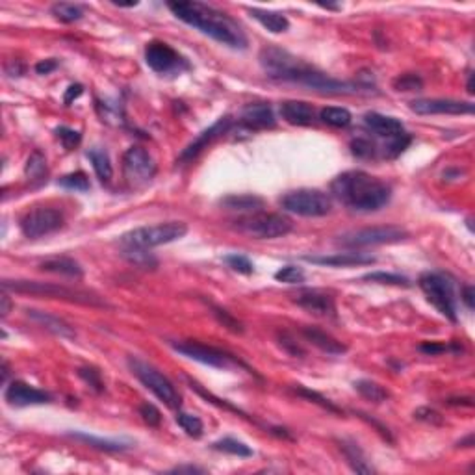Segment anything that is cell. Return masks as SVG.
Here are the masks:
<instances>
[{"label":"cell","mask_w":475,"mask_h":475,"mask_svg":"<svg viewBox=\"0 0 475 475\" xmlns=\"http://www.w3.org/2000/svg\"><path fill=\"white\" fill-rule=\"evenodd\" d=\"M279 340H281V347H284V351H286V353H290L292 356H299V359H301V356H304L303 347H301V345H299L292 336H288V334H281V336H279Z\"/></svg>","instance_id":"49"},{"label":"cell","mask_w":475,"mask_h":475,"mask_svg":"<svg viewBox=\"0 0 475 475\" xmlns=\"http://www.w3.org/2000/svg\"><path fill=\"white\" fill-rule=\"evenodd\" d=\"M394 87L397 92H420L424 87V80L418 75L406 73V75H401L395 78Z\"/></svg>","instance_id":"42"},{"label":"cell","mask_w":475,"mask_h":475,"mask_svg":"<svg viewBox=\"0 0 475 475\" xmlns=\"http://www.w3.org/2000/svg\"><path fill=\"white\" fill-rule=\"evenodd\" d=\"M188 232V227L182 221H166V223L149 225L139 229L128 230L121 236V243L134 249H153V247L167 245L180 240Z\"/></svg>","instance_id":"4"},{"label":"cell","mask_w":475,"mask_h":475,"mask_svg":"<svg viewBox=\"0 0 475 475\" xmlns=\"http://www.w3.org/2000/svg\"><path fill=\"white\" fill-rule=\"evenodd\" d=\"M458 446H463V447H472L474 446V435H469L466 440H463V442H458Z\"/></svg>","instance_id":"57"},{"label":"cell","mask_w":475,"mask_h":475,"mask_svg":"<svg viewBox=\"0 0 475 475\" xmlns=\"http://www.w3.org/2000/svg\"><path fill=\"white\" fill-rule=\"evenodd\" d=\"M71 438H75L78 442H84L87 446L95 447V449H101V451H126L130 449L132 442H123V440H110V438H98L95 435H87V433H80V431H75V433H69Z\"/></svg>","instance_id":"27"},{"label":"cell","mask_w":475,"mask_h":475,"mask_svg":"<svg viewBox=\"0 0 475 475\" xmlns=\"http://www.w3.org/2000/svg\"><path fill=\"white\" fill-rule=\"evenodd\" d=\"M420 349L427 353V355H438V353H444V351L451 349L449 345L446 344H433V342H427V344L420 345Z\"/></svg>","instance_id":"50"},{"label":"cell","mask_w":475,"mask_h":475,"mask_svg":"<svg viewBox=\"0 0 475 475\" xmlns=\"http://www.w3.org/2000/svg\"><path fill=\"white\" fill-rule=\"evenodd\" d=\"M221 207L230 212L243 214V216H251V214L262 212L264 199L258 195L243 193V195H229L221 199Z\"/></svg>","instance_id":"22"},{"label":"cell","mask_w":475,"mask_h":475,"mask_svg":"<svg viewBox=\"0 0 475 475\" xmlns=\"http://www.w3.org/2000/svg\"><path fill=\"white\" fill-rule=\"evenodd\" d=\"M84 93V87L80 86V84H73V86L67 87V92H65V95H63V103L65 104H71L75 98H78Z\"/></svg>","instance_id":"51"},{"label":"cell","mask_w":475,"mask_h":475,"mask_svg":"<svg viewBox=\"0 0 475 475\" xmlns=\"http://www.w3.org/2000/svg\"><path fill=\"white\" fill-rule=\"evenodd\" d=\"M447 405L472 406V405H474V401H472V397H463V399H447Z\"/></svg>","instance_id":"56"},{"label":"cell","mask_w":475,"mask_h":475,"mask_svg":"<svg viewBox=\"0 0 475 475\" xmlns=\"http://www.w3.org/2000/svg\"><path fill=\"white\" fill-rule=\"evenodd\" d=\"M232 123H234V119L230 117V115H225V117H221V119H218L216 123H214L210 128H207L205 132H200L199 136L191 141V144L186 147V149L180 153V156H178V160L180 164H186V162H191L195 160L197 156L202 153V150L207 149L208 145H212L214 141L218 138H221L223 134H227V132L230 130V126H232Z\"/></svg>","instance_id":"15"},{"label":"cell","mask_w":475,"mask_h":475,"mask_svg":"<svg viewBox=\"0 0 475 475\" xmlns=\"http://www.w3.org/2000/svg\"><path fill=\"white\" fill-rule=\"evenodd\" d=\"M51 13L58 19V21H62V23L67 24L76 23V21H80V19L84 17V10H82V6H78V4H71V2H58V4H54V6L51 8Z\"/></svg>","instance_id":"32"},{"label":"cell","mask_w":475,"mask_h":475,"mask_svg":"<svg viewBox=\"0 0 475 475\" xmlns=\"http://www.w3.org/2000/svg\"><path fill=\"white\" fill-rule=\"evenodd\" d=\"M331 193L353 212H377L392 199L390 184L366 171H345L331 184Z\"/></svg>","instance_id":"2"},{"label":"cell","mask_w":475,"mask_h":475,"mask_svg":"<svg viewBox=\"0 0 475 475\" xmlns=\"http://www.w3.org/2000/svg\"><path fill=\"white\" fill-rule=\"evenodd\" d=\"M26 175L34 180H46V160L45 156L41 155L40 150H35L34 155L30 156L26 162Z\"/></svg>","instance_id":"36"},{"label":"cell","mask_w":475,"mask_h":475,"mask_svg":"<svg viewBox=\"0 0 475 475\" xmlns=\"http://www.w3.org/2000/svg\"><path fill=\"white\" fill-rule=\"evenodd\" d=\"M295 394L297 395H301V397H306V399H310V401H314V403H318L320 406H323V408H327L329 413H334V414H340L342 411L338 408V406H334L331 403V401L327 399V397H323V395H320L318 392H312V390H309V388H303V386H297L295 388Z\"/></svg>","instance_id":"43"},{"label":"cell","mask_w":475,"mask_h":475,"mask_svg":"<svg viewBox=\"0 0 475 475\" xmlns=\"http://www.w3.org/2000/svg\"><path fill=\"white\" fill-rule=\"evenodd\" d=\"M281 207L290 214L301 218H323L332 210L331 195L321 189H295L281 199Z\"/></svg>","instance_id":"7"},{"label":"cell","mask_w":475,"mask_h":475,"mask_svg":"<svg viewBox=\"0 0 475 475\" xmlns=\"http://www.w3.org/2000/svg\"><path fill=\"white\" fill-rule=\"evenodd\" d=\"M364 125L377 134L381 138H394V136H399L405 132V126L399 119L395 117H390V115L377 114V112H368L364 115Z\"/></svg>","instance_id":"20"},{"label":"cell","mask_w":475,"mask_h":475,"mask_svg":"<svg viewBox=\"0 0 475 475\" xmlns=\"http://www.w3.org/2000/svg\"><path fill=\"white\" fill-rule=\"evenodd\" d=\"M177 424L182 427V431L191 438H200L202 433H205V424L199 416L195 414H188V413H178L177 414Z\"/></svg>","instance_id":"34"},{"label":"cell","mask_w":475,"mask_h":475,"mask_svg":"<svg viewBox=\"0 0 475 475\" xmlns=\"http://www.w3.org/2000/svg\"><path fill=\"white\" fill-rule=\"evenodd\" d=\"M139 416L144 418V422L149 427H158L162 424L160 411L153 403H144V405L139 406Z\"/></svg>","instance_id":"47"},{"label":"cell","mask_w":475,"mask_h":475,"mask_svg":"<svg viewBox=\"0 0 475 475\" xmlns=\"http://www.w3.org/2000/svg\"><path fill=\"white\" fill-rule=\"evenodd\" d=\"M355 390L359 394L368 401H373V403H383L390 397V392L384 386H381L375 381H370V379H361L355 383Z\"/></svg>","instance_id":"30"},{"label":"cell","mask_w":475,"mask_h":475,"mask_svg":"<svg viewBox=\"0 0 475 475\" xmlns=\"http://www.w3.org/2000/svg\"><path fill=\"white\" fill-rule=\"evenodd\" d=\"M408 232L397 225H386V227H368V229L351 230L347 234L340 236V243L351 249H361L370 245H384V243H397L406 240Z\"/></svg>","instance_id":"10"},{"label":"cell","mask_w":475,"mask_h":475,"mask_svg":"<svg viewBox=\"0 0 475 475\" xmlns=\"http://www.w3.org/2000/svg\"><path fill=\"white\" fill-rule=\"evenodd\" d=\"M123 173H125L126 182L134 188H141L149 184L156 175V164L149 150L134 145L126 150L123 156Z\"/></svg>","instance_id":"12"},{"label":"cell","mask_w":475,"mask_h":475,"mask_svg":"<svg viewBox=\"0 0 475 475\" xmlns=\"http://www.w3.org/2000/svg\"><path fill=\"white\" fill-rule=\"evenodd\" d=\"M40 269L46 271V273L71 277V279H82V277H84V269H82L80 264L69 257L49 258V260L40 264Z\"/></svg>","instance_id":"25"},{"label":"cell","mask_w":475,"mask_h":475,"mask_svg":"<svg viewBox=\"0 0 475 475\" xmlns=\"http://www.w3.org/2000/svg\"><path fill=\"white\" fill-rule=\"evenodd\" d=\"M418 282L429 303L449 321H457V306H455L451 281L442 273H424Z\"/></svg>","instance_id":"9"},{"label":"cell","mask_w":475,"mask_h":475,"mask_svg":"<svg viewBox=\"0 0 475 475\" xmlns=\"http://www.w3.org/2000/svg\"><path fill=\"white\" fill-rule=\"evenodd\" d=\"M21 232L30 240L41 238V236L52 234L63 227V214L56 208L40 207L30 210L21 218Z\"/></svg>","instance_id":"13"},{"label":"cell","mask_w":475,"mask_h":475,"mask_svg":"<svg viewBox=\"0 0 475 475\" xmlns=\"http://www.w3.org/2000/svg\"><path fill=\"white\" fill-rule=\"evenodd\" d=\"M56 67L58 62L51 58V60H43V62L37 63V65H35V73H37V75H49V73H52Z\"/></svg>","instance_id":"52"},{"label":"cell","mask_w":475,"mask_h":475,"mask_svg":"<svg viewBox=\"0 0 475 475\" xmlns=\"http://www.w3.org/2000/svg\"><path fill=\"white\" fill-rule=\"evenodd\" d=\"M26 314H28L30 320H34L35 323H40L43 329H46V331L52 332V334H56V336L69 338V340L76 336L75 331H73V327H71L67 321L60 320V318L49 314V312H41V310L30 309V310H26Z\"/></svg>","instance_id":"23"},{"label":"cell","mask_w":475,"mask_h":475,"mask_svg":"<svg viewBox=\"0 0 475 475\" xmlns=\"http://www.w3.org/2000/svg\"><path fill=\"white\" fill-rule=\"evenodd\" d=\"M234 229L241 234L257 238V240H275V238L290 234L293 225L286 216H281V214L257 212L236 219Z\"/></svg>","instance_id":"6"},{"label":"cell","mask_w":475,"mask_h":475,"mask_svg":"<svg viewBox=\"0 0 475 475\" xmlns=\"http://www.w3.org/2000/svg\"><path fill=\"white\" fill-rule=\"evenodd\" d=\"M10 309H12V301H10V295H8L6 290H4V293H2V309H0V312H2V316H8L10 314Z\"/></svg>","instance_id":"55"},{"label":"cell","mask_w":475,"mask_h":475,"mask_svg":"<svg viewBox=\"0 0 475 475\" xmlns=\"http://www.w3.org/2000/svg\"><path fill=\"white\" fill-rule=\"evenodd\" d=\"M241 125H245L251 130H266V128H273L277 123L273 108L266 103H254L247 104L245 108L241 110L240 115Z\"/></svg>","instance_id":"18"},{"label":"cell","mask_w":475,"mask_h":475,"mask_svg":"<svg viewBox=\"0 0 475 475\" xmlns=\"http://www.w3.org/2000/svg\"><path fill=\"white\" fill-rule=\"evenodd\" d=\"M275 279L284 284H301L304 282V271L297 266H284L275 273Z\"/></svg>","instance_id":"41"},{"label":"cell","mask_w":475,"mask_h":475,"mask_svg":"<svg viewBox=\"0 0 475 475\" xmlns=\"http://www.w3.org/2000/svg\"><path fill=\"white\" fill-rule=\"evenodd\" d=\"M171 474H205V469L199 468V466H177V468L171 469Z\"/></svg>","instance_id":"53"},{"label":"cell","mask_w":475,"mask_h":475,"mask_svg":"<svg viewBox=\"0 0 475 475\" xmlns=\"http://www.w3.org/2000/svg\"><path fill=\"white\" fill-rule=\"evenodd\" d=\"M58 184L65 189H73V191H87L89 189V178H87L86 173L76 171V173H69L58 180Z\"/></svg>","instance_id":"37"},{"label":"cell","mask_w":475,"mask_h":475,"mask_svg":"<svg viewBox=\"0 0 475 475\" xmlns=\"http://www.w3.org/2000/svg\"><path fill=\"white\" fill-rule=\"evenodd\" d=\"M474 295H475L474 286H464V290H463V301H464V303H466V306H468L469 310H474Z\"/></svg>","instance_id":"54"},{"label":"cell","mask_w":475,"mask_h":475,"mask_svg":"<svg viewBox=\"0 0 475 475\" xmlns=\"http://www.w3.org/2000/svg\"><path fill=\"white\" fill-rule=\"evenodd\" d=\"M295 303L304 309L310 314L318 316V318H334L336 316V303L334 297L329 293L321 292V290H301L295 295Z\"/></svg>","instance_id":"16"},{"label":"cell","mask_w":475,"mask_h":475,"mask_svg":"<svg viewBox=\"0 0 475 475\" xmlns=\"http://www.w3.org/2000/svg\"><path fill=\"white\" fill-rule=\"evenodd\" d=\"M212 314L216 316V320L221 323L223 327H227L230 332H234V334H241L243 332V325H241V321H238L234 318V316L230 314L229 310L221 309V306H216V304H212Z\"/></svg>","instance_id":"40"},{"label":"cell","mask_w":475,"mask_h":475,"mask_svg":"<svg viewBox=\"0 0 475 475\" xmlns=\"http://www.w3.org/2000/svg\"><path fill=\"white\" fill-rule=\"evenodd\" d=\"M320 119L325 125L334 126V128H345V126L351 125L353 115H351L349 110L340 108V106H327L320 112Z\"/></svg>","instance_id":"31"},{"label":"cell","mask_w":475,"mask_h":475,"mask_svg":"<svg viewBox=\"0 0 475 475\" xmlns=\"http://www.w3.org/2000/svg\"><path fill=\"white\" fill-rule=\"evenodd\" d=\"M56 136L60 138V141H62L65 149H75L76 145L82 141L80 132L73 130V128H67V126H60V128H56Z\"/></svg>","instance_id":"46"},{"label":"cell","mask_w":475,"mask_h":475,"mask_svg":"<svg viewBox=\"0 0 475 475\" xmlns=\"http://www.w3.org/2000/svg\"><path fill=\"white\" fill-rule=\"evenodd\" d=\"M411 110L418 115H469L475 106L455 98H416L411 103Z\"/></svg>","instance_id":"14"},{"label":"cell","mask_w":475,"mask_h":475,"mask_svg":"<svg viewBox=\"0 0 475 475\" xmlns=\"http://www.w3.org/2000/svg\"><path fill=\"white\" fill-rule=\"evenodd\" d=\"M362 281L379 282V284H390V286H411V282L406 277L395 275V273H384V271H375V273H368L362 277Z\"/></svg>","instance_id":"38"},{"label":"cell","mask_w":475,"mask_h":475,"mask_svg":"<svg viewBox=\"0 0 475 475\" xmlns=\"http://www.w3.org/2000/svg\"><path fill=\"white\" fill-rule=\"evenodd\" d=\"M167 8L182 23L193 26L195 30H199L200 34L212 37L214 41H218L221 45L234 49V51L247 49V35L243 34L240 24L214 6H208L205 2H197V0H193V2L191 0H175V2H167Z\"/></svg>","instance_id":"1"},{"label":"cell","mask_w":475,"mask_h":475,"mask_svg":"<svg viewBox=\"0 0 475 475\" xmlns=\"http://www.w3.org/2000/svg\"><path fill=\"white\" fill-rule=\"evenodd\" d=\"M303 336L309 340L310 344L316 345L318 349H321L327 355H344L347 351V345L338 342L336 338H332L331 334H327V332L320 331V329H314V327H304Z\"/></svg>","instance_id":"24"},{"label":"cell","mask_w":475,"mask_h":475,"mask_svg":"<svg viewBox=\"0 0 475 475\" xmlns=\"http://www.w3.org/2000/svg\"><path fill=\"white\" fill-rule=\"evenodd\" d=\"M249 15H251L254 21L262 24L264 28L273 32V34H282L290 28V21H288L286 15H282L279 12H271V10H260V8H251L249 10Z\"/></svg>","instance_id":"26"},{"label":"cell","mask_w":475,"mask_h":475,"mask_svg":"<svg viewBox=\"0 0 475 475\" xmlns=\"http://www.w3.org/2000/svg\"><path fill=\"white\" fill-rule=\"evenodd\" d=\"M414 418L424 422V424H431V425H442L444 424V416L440 413H436L435 408H429V406H422L414 413Z\"/></svg>","instance_id":"48"},{"label":"cell","mask_w":475,"mask_h":475,"mask_svg":"<svg viewBox=\"0 0 475 475\" xmlns=\"http://www.w3.org/2000/svg\"><path fill=\"white\" fill-rule=\"evenodd\" d=\"M4 399L8 401V405L12 406H32L51 403L52 397L51 394H46L40 388H34L23 381H13L4 392Z\"/></svg>","instance_id":"17"},{"label":"cell","mask_w":475,"mask_h":475,"mask_svg":"<svg viewBox=\"0 0 475 475\" xmlns=\"http://www.w3.org/2000/svg\"><path fill=\"white\" fill-rule=\"evenodd\" d=\"M76 373H78V377H80L86 384H89L95 392H103L104 390L103 375H101L98 370H95V368H80Z\"/></svg>","instance_id":"44"},{"label":"cell","mask_w":475,"mask_h":475,"mask_svg":"<svg viewBox=\"0 0 475 475\" xmlns=\"http://www.w3.org/2000/svg\"><path fill=\"white\" fill-rule=\"evenodd\" d=\"M340 449L344 453V457L347 458V464H349L353 472L356 474H373L375 469L368 464L366 455L362 453V449L359 447V444L351 440H340Z\"/></svg>","instance_id":"28"},{"label":"cell","mask_w":475,"mask_h":475,"mask_svg":"<svg viewBox=\"0 0 475 475\" xmlns=\"http://www.w3.org/2000/svg\"><path fill=\"white\" fill-rule=\"evenodd\" d=\"M145 63L158 75H180L189 69L188 60L164 41H150L145 46Z\"/></svg>","instance_id":"11"},{"label":"cell","mask_w":475,"mask_h":475,"mask_svg":"<svg viewBox=\"0 0 475 475\" xmlns=\"http://www.w3.org/2000/svg\"><path fill=\"white\" fill-rule=\"evenodd\" d=\"M86 156L92 162L93 169L97 173V177L101 182H110L112 177H114V166H112V160H110V155L101 147H93L86 153Z\"/></svg>","instance_id":"29"},{"label":"cell","mask_w":475,"mask_h":475,"mask_svg":"<svg viewBox=\"0 0 475 475\" xmlns=\"http://www.w3.org/2000/svg\"><path fill=\"white\" fill-rule=\"evenodd\" d=\"M171 347L180 355L188 356L191 361L200 362L205 366L218 368V370H232V368H245L247 372H251V368L243 364L240 359H236L234 355H230L227 351L212 347V345L200 344V342H193V340H184V342H169ZM252 373V372H251Z\"/></svg>","instance_id":"8"},{"label":"cell","mask_w":475,"mask_h":475,"mask_svg":"<svg viewBox=\"0 0 475 475\" xmlns=\"http://www.w3.org/2000/svg\"><path fill=\"white\" fill-rule=\"evenodd\" d=\"M282 119L293 126H309L314 123L316 112L304 101H286L281 104Z\"/></svg>","instance_id":"21"},{"label":"cell","mask_w":475,"mask_h":475,"mask_svg":"<svg viewBox=\"0 0 475 475\" xmlns=\"http://www.w3.org/2000/svg\"><path fill=\"white\" fill-rule=\"evenodd\" d=\"M225 262L229 264V268H232L238 273H243V275H251L254 271L252 262L243 254H229V257H225Z\"/></svg>","instance_id":"45"},{"label":"cell","mask_w":475,"mask_h":475,"mask_svg":"<svg viewBox=\"0 0 475 475\" xmlns=\"http://www.w3.org/2000/svg\"><path fill=\"white\" fill-rule=\"evenodd\" d=\"M304 260L318 266H331V268H353V266L375 264V257L366 252H336L329 257H304Z\"/></svg>","instance_id":"19"},{"label":"cell","mask_w":475,"mask_h":475,"mask_svg":"<svg viewBox=\"0 0 475 475\" xmlns=\"http://www.w3.org/2000/svg\"><path fill=\"white\" fill-rule=\"evenodd\" d=\"M149 249H134V247H125V258L134 266H138L141 269H155L158 266V260H156L150 252H147Z\"/></svg>","instance_id":"33"},{"label":"cell","mask_w":475,"mask_h":475,"mask_svg":"<svg viewBox=\"0 0 475 475\" xmlns=\"http://www.w3.org/2000/svg\"><path fill=\"white\" fill-rule=\"evenodd\" d=\"M128 368H130L132 375L138 379L145 388L150 390L162 403H166L173 411L180 408L182 399H180L178 390L160 370H156L155 366H150L149 362L141 361L138 356H128Z\"/></svg>","instance_id":"5"},{"label":"cell","mask_w":475,"mask_h":475,"mask_svg":"<svg viewBox=\"0 0 475 475\" xmlns=\"http://www.w3.org/2000/svg\"><path fill=\"white\" fill-rule=\"evenodd\" d=\"M212 447L216 451L229 453V455H236V457H251L252 449L243 442L236 440V438H223V440L214 442Z\"/></svg>","instance_id":"35"},{"label":"cell","mask_w":475,"mask_h":475,"mask_svg":"<svg viewBox=\"0 0 475 475\" xmlns=\"http://www.w3.org/2000/svg\"><path fill=\"white\" fill-rule=\"evenodd\" d=\"M2 288L6 292L15 293H30L37 297L46 299H60L67 303L86 304V306H101L108 309L110 304L106 301L95 295V293L84 292V290H75V288L62 286V284H52V282H37V281H2Z\"/></svg>","instance_id":"3"},{"label":"cell","mask_w":475,"mask_h":475,"mask_svg":"<svg viewBox=\"0 0 475 475\" xmlns=\"http://www.w3.org/2000/svg\"><path fill=\"white\" fill-rule=\"evenodd\" d=\"M8 364L6 362H2V383H6L8 381Z\"/></svg>","instance_id":"58"},{"label":"cell","mask_w":475,"mask_h":475,"mask_svg":"<svg viewBox=\"0 0 475 475\" xmlns=\"http://www.w3.org/2000/svg\"><path fill=\"white\" fill-rule=\"evenodd\" d=\"M351 153L356 158H377L379 147L368 138H356L351 141Z\"/></svg>","instance_id":"39"}]
</instances>
